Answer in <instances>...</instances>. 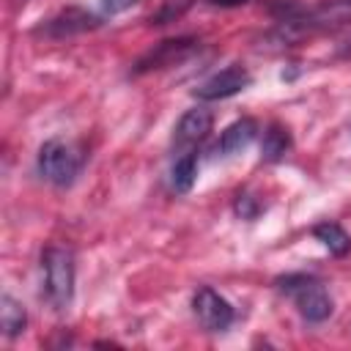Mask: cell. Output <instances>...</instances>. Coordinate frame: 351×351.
<instances>
[{
  "instance_id": "1",
  "label": "cell",
  "mask_w": 351,
  "mask_h": 351,
  "mask_svg": "<svg viewBox=\"0 0 351 351\" xmlns=\"http://www.w3.org/2000/svg\"><path fill=\"white\" fill-rule=\"evenodd\" d=\"M41 293L55 310H66L74 296V252L49 244L41 252Z\"/></svg>"
},
{
  "instance_id": "2",
  "label": "cell",
  "mask_w": 351,
  "mask_h": 351,
  "mask_svg": "<svg viewBox=\"0 0 351 351\" xmlns=\"http://www.w3.org/2000/svg\"><path fill=\"white\" fill-rule=\"evenodd\" d=\"M274 285L296 304L299 315L304 321H310V324L326 321L332 315V310H335V302H332L329 291L313 274H285V277H277Z\"/></svg>"
},
{
  "instance_id": "3",
  "label": "cell",
  "mask_w": 351,
  "mask_h": 351,
  "mask_svg": "<svg viewBox=\"0 0 351 351\" xmlns=\"http://www.w3.org/2000/svg\"><path fill=\"white\" fill-rule=\"evenodd\" d=\"M38 173L44 181H49L52 186H69L77 181V176L82 173V165H85V151L74 143H66V140H47L41 148H38Z\"/></svg>"
},
{
  "instance_id": "4",
  "label": "cell",
  "mask_w": 351,
  "mask_h": 351,
  "mask_svg": "<svg viewBox=\"0 0 351 351\" xmlns=\"http://www.w3.org/2000/svg\"><path fill=\"white\" fill-rule=\"evenodd\" d=\"M277 25H285L293 41H302L310 33L337 30L343 25H351V0H318L315 5L304 8L302 16H296L293 22H277Z\"/></svg>"
},
{
  "instance_id": "5",
  "label": "cell",
  "mask_w": 351,
  "mask_h": 351,
  "mask_svg": "<svg viewBox=\"0 0 351 351\" xmlns=\"http://www.w3.org/2000/svg\"><path fill=\"white\" fill-rule=\"evenodd\" d=\"M192 310H195L200 326L208 329V332H225L233 324V318H236L233 304L222 293H217L214 288H208V285H203V288L195 291Z\"/></svg>"
},
{
  "instance_id": "6",
  "label": "cell",
  "mask_w": 351,
  "mask_h": 351,
  "mask_svg": "<svg viewBox=\"0 0 351 351\" xmlns=\"http://www.w3.org/2000/svg\"><path fill=\"white\" fill-rule=\"evenodd\" d=\"M200 41L192 38V36H181V38H167V41H159L154 49H148L137 63H134V74H148V71H156V69H167V66H176L181 60H186L192 52H197Z\"/></svg>"
},
{
  "instance_id": "7",
  "label": "cell",
  "mask_w": 351,
  "mask_h": 351,
  "mask_svg": "<svg viewBox=\"0 0 351 351\" xmlns=\"http://www.w3.org/2000/svg\"><path fill=\"white\" fill-rule=\"evenodd\" d=\"M250 82H252V74L241 63H230L222 71L211 74L206 82H200L192 93L200 101H217V99H230V96L241 93L244 88H250Z\"/></svg>"
},
{
  "instance_id": "8",
  "label": "cell",
  "mask_w": 351,
  "mask_h": 351,
  "mask_svg": "<svg viewBox=\"0 0 351 351\" xmlns=\"http://www.w3.org/2000/svg\"><path fill=\"white\" fill-rule=\"evenodd\" d=\"M101 22L96 14L90 11H82V8H66L55 16H49L47 22H41L33 36H44V38H52V41H60V38H71V36H80V33H88V30H96Z\"/></svg>"
},
{
  "instance_id": "9",
  "label": "cell",
  "mask_w": 351,
  "mask_h": 351,
  "mask_svg": "<svg viewBox=\"0 0 351 351\" xmlns=\"http://www.w3.org/2000/svg\"><path fill=\"white\" fill-rule=\"evenodd\" d=\"M211 126H214L211 110H206V107H192V110H186V112L178 118L176 129H173V148L181 151V154H184V151H192L197 143H203V140L208 137Z\"/></svg>"
},
{
  "instance_id": "10",
  "label": "cell",
  "mask_w": 351,
  "mask_h": 351,
  "mask_svg": "<svg viewBox=\"0 0 351 351\" xmlns=\"http://www.w3.org/2000/svg\"><path fill=\"white\" fill-rule=\"evenodd\" d=\"M258 134V121L255 118H239L233 121L222 134H219V143H217V151L222 156H233L239 151H244Z\"/></svg>"
},
{
  "instance_id": "11",
  "label": "cell",
  "mask_w": 351,
  "mask_h": 351,
  "mask_svg": "<svg viewBox=\"0 0 351 351\" xmlns=\"http://www.w3.org/2000/svg\"><path fill=\"white\" fill-rule=\"evenodd\" d=\"M293 145V137L288 132V126H282L280 121H271L263 132V143H261V156L263 162H280Z\"/></svg>"
},
{
  "instance_id": "12",
  "label": "cell",
  "mask_w": 351,
  "mask_h": 351,
  "mask_svg": "<svg viewBox=\"0 0 351 351\" xmlns=\"http://www.w3.org/2000/svg\"><path fill=\"white\" fill-rule=\"evenodd\" d=\"M197 178V151H184L176 156L173 167H170V186L176 195H186L195 186Z\"/></svg>"
},
{
  "instance_id": "13",
  "label": "cell",
  "mask_w": 351,
  "mask_h": 351,
  "mask_svg": "<svg viewBox=\"0 0 351 351\" xmlns=\"http://www.w3.org/2000/svg\"><path fill=\"white\" fill-rule=\"evenodd\" d=\"M313 236H315V239L329 250V255H335V258H343V255L351 252V236H348L337 222H332V219H324V222L313 225Z\"/></svg>"
},
{
  "instance_id": "14",
  "label": "cell",
  "mask_w": 351,
  "mask_h": 351,
  "mask_svg": "<svg viewBox=\"0 0 351 351\" xmlns=\"http://www.w3.org/2000/svg\"><path fill=\"white\" fill-rule=\"evenodd\" d=\"M0 326H3V335L5 337H16L27 326L25 304L19 299H14L11 293H3L0 296Z\"/></svg>"
},
{
  "instance_id": "15",
  "label": "cell",
  "mask_w": 351,
  "mask_h": 351,
  "mask_svg": "<svg viewBox=\"0 0 351 351\" xmlns=\"http://www.w3.org/2000/svg\"><path fill=\"white\" fill-rule=\"evenodd\" d=\"M192 5H195V0H162L159 8L148 16V22L156 25V27L170 25V22H176V19H181Z\"/></svg>"
},
{
  "instance_id": "16",
  "label": "cell",
  "mask_w": 351,
  "mask_h": 351,
  "mask_svg": "<svg viewBox=\"0 0 351 351\" xmlns=\"http://www.w3.org/2000/svg\"><path fill=\"white\" fill-rule=\"evenodd\" d=\"M261 203L250 195V192H239L236 195V203H233V211H236V217H241V219H255L258 214H261Z\"/></svg>"
},
{
  "instance_id": "17",
  "label": "cell",
  "mask_w": 351,
  "mask_h": 351,
  "mask_svg": "<svg viewBox=\"0 0 351 351\" xmlns=\"http://www.w3.org/2000/svg\"><path fill=\"white\" fill-rule=\"evenodd\" d=\"M140 0H101V11L107 14V16H115V14H123V11H129L132 5H137Z\"/></svg>"
},
{
  "instance_id": "18",
  "label": "cell",
  "mask_w": 351,
  "mask_h": 351,
  "mask_svg": "<svg viewBox=\"0 0 351 351\" xmlns=\"http://www.w3.org/2000/svg\"><path fill=\"white\" fill-rule=\"evenodd\" d=\"M208 5H219V8H236V5H244L247 0H206Z\"/></svg>"
},
{
  "instance_id": "19",
  "label": "cell",
  "mask_w": 351,
  "mask_h": 351,
  "mask_svg": "<svg viewBox=\"0 0 351 351\" xmlns=\"http://www.w3.org/2000/svg\"><path fill=\"white\" fill-rule=\"evenodd\" d=\"M340 55H343V58H348V55H351V38H348V41L340 47Z\"/></svg>"
}]
</instances>
